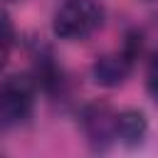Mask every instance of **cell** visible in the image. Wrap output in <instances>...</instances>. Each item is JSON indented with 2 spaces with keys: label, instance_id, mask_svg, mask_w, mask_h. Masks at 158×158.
Listing matches in <instances>:
<instances>
[{
  "label": "cell",
  "instance_id": "9c48e42d",
  "mask_svg": "<svg viewBox=\"0 0 158 158\" xmlns=\"http://www.w3.org/2000/svg\"><path fill=\"white\" fill-rule=\"evenodd\" d=\"M148 2H151V0H148Z\"/></svg>",
  "mask_w": 158,
  "mask_h": 158
},
{
  "label": "cell",
  "instance_id": "3957f363",
  "mask_svg": "<svg viewBox=\"0 0 158 158\" xmlns=\"http://www.w3.org/2000/svg\"><path fill=\"white\" fill-rule=\"evenodd\" d=\"M37 81L30 77H7L0 81V131L22 126L35 109Z\"/></svg>",
  "mask_w": 158,
  "mask_h": 158
},
{
  "label": "cell",
  "instance_id": "6da1fadb",
  "mask_svg": "<svg viewBox=\"0 0 158 158\" xmlns=\"http://www.w3.org/2000/svg\"><path fill=\"white\" fill-rule=\"evenodd\" d=\"M104 25L99 0H62L52 15V32L62 42H84Z\"/></svg>",
  "mask_w": 158,
  "mask_h": 158
},
{
  "label": "cell",
  "instance_id": "52a82bcc",
  "mask_svg": "<svg viewBox=\"0 0 158 158\" xmlns=\"http://www.w3.org/2000/svg\"><path fill=\"white\" fill-rule=\"evenodd\" d=\"M146 91L158 104V52H153L146 64Z\"/></svg>",
  "mask_w": 158,
  "mask_h": 158
},
{
  "label": "cell",
  "instance_id": "7a4b0ae2",
  "mask_svg": "<svg viewBox=\"0 0 158 158\" xmlns=\"http://www.w3.org/2000/svg\"><path fill=\"white\" fill-rule=\"evenodd\" d=\"M141 47H143V37H141V32L133 30V32L126 35L121 49L109 52L104 57H96L94 64H91V79H94V84H99L104 89L121 86L128 79V74L133 72V64H136V59L141 54Z\"/></svg>",
  "mask_w": 158,
  "mask_h": 158
},
{
  "label": "cell",
  "instance_id": "8992f818",
  "mask_svg": "<svg viewBox=\"0 0 158 158\" xmlns=\"http://www.w3.org/2000/svg\"><path fill=\"white\" fill-rule=\"evenodd\" d=\"M12 44H15V27H12V20L7 17V12L0 10V69H2V67L7 64V59H10Z\"/></svg>",
  "mask_w": 158,
  "mask_h": 158
},
{
  "label": "cell",
  "instance_id": "5b68a950",
  "mask_svg": "<svg viewBox=\"0 0 158 158\" xmlns=\"http://www.w3.org/2000/svg\"><path fill=\"white\" fill-rule=\"evenodd\" d=\"M148 136V118L138 109L116 111V141L126 148H136Z\"/></svg>",
  "mask_w": 158,
  "mask_h": 158
},
{
  "label": "cell",
  "instance_id": "277c9868",
  "mask_svg": "<svg viewBox=\"0 0 158 158\" xmlns=\"http://www.w3.org/2000/svg\"><path fill=\"white\" fill-rule=\"evenodd\" d=\"M81 128L91 151H106L116 143V111L109 104H89L81 111Z\"/></svg>",
  "mask_w": 158,
  "mask_h": 158
},
{
  "label": "cell",
  "instance_id": "ba28073f",
  "mask_svg": "<svg viewBox=\"0 0 158 158\" xmlns=\"http://www.w3.org/2000/svg\"><path fill=\"white\" fill-rule=\"evenodd\" d=\"M7 2H25V0H7Z\"/></svg>",
  "mask_w": 158,
  "mask_h": 158
}]
</instances>
